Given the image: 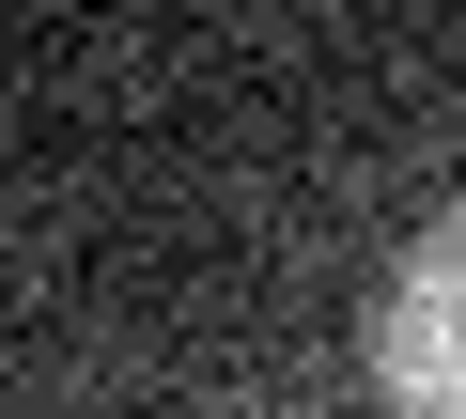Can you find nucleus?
Listing matches in <instances>:
<instances>
[{
  "label": "nucleus",
  "mask_w": 466,
  "mask_h": 419,
  "mask_svg": "<svg viewBox=\"0 0 466 419\" xmlns=\"http://www.w3.org/2000/svg\"><path fill=\"white\" fill-rule=\"evenodd\" d=\"M373 388H389V419H466V202L373 295Z\"/></svg>",
  "instance_id": "1"
}]
</instances>
